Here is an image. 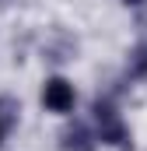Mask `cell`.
<instances>
[{"mask_svg": "<svg viewBox=\"0 0 147 151\" xmlns=\"http://www.w3.org/2000/svg\"><path fill=\"white\" fill-rule=\"evenodd\" d=\"M126 74H130V81H140V77H147V46H137V49L130 53Z\"/></svg>", "mask_w": 147, "mask_h": 151, "instance_id": "8992f818", "label": "cell"}, {"mask_svg": "<svg viewBox=\"0 0 147 151\" xmlns=\"http://www.w3.org/2000/svg\"><path fill=\"white\" fill-rule=\"evenodd\" d=\"M42 102H46V109H49V113H70L74 102H77L74 84L67 81V77H49V81H46V88H42Z\"/></svg>", "mask_w": 147, "mask_h": 151, "instance_id": "7a4b0ae2", "label": "cell"}, {"mask_svg": "<svg viewBox=\"0 0 147 151\" xmlns=\"http://www.w3.org/2000/svg\"><path fill=\"white\" fill-rule=\"evenodd\" d=\"M123 4H133V7H137V4H144V0H123Z\"/></svg>", "mask_w": 147, "mask_h": 151, "instance_id": "52a82bcc", "label": "cell"}, {"mask_svg": "<svg viewBox=\"0 0 147 151\" xmlns=\"http://www.w3.org/2000/svg\"><path fill=\"white\" fill-rule=\"evenodd\" d=\"M91 148H95V137L81 123H74L70 130L63 134V151H91Z\"/></svg>", "mask_w": 147, "mask_h": 151, "instance_id": "277c9868", "label": "cell"}, {"mask_svg": "<svg viewBox=\"0 0 147 151\" xmlns=\"http://www.w3.org/2000/svg\"><path fill=\"white\" fill-rule=\"evenodd\" d=\"M42 49H46L49 60H70L74 53H77V39H70L63 28H53L46 35V42H42Z\"/></svg>", "mask_w": 147, "mask_h": 151, "instance_id": "3957f363", "label": "cell"}, {"mask_svg": "<svg viewBox=\"0 0 147 151\" xmlns=\"http://www.w3.org/2000/svg\"><path fill=\"white\" fill-rule=\"evenodd\" d=\"M95 119H98V141L105 144H116L119 151H130L133 148V137H130V127L123 123V116L116 113L112 102H95Z\"/></svg>", "mask_w": 147, "mask_h": 151, "instance_id": "6da1fadb", "label": "cell"}, {"mask_svg": "<svg viewBox=\"0 0 147 151\" xmlns=\"http://www.w3.org/2000/svg\"><path fill=\"white\" fill-rule=\"evenodd\" d=\"M18 113H21L18 99L0 95V127H4V130H14V127H18Z\"/></svg>", "mask_w": 147, "mask_h": 151, "instance_id": "5b68a950", "label": "cell"}, {"mask_svg": "<svg viewBox=\"0 0 147 151\" xmlns=\"http://www.w3.org/2000/svg\"><path fill=\"white\" fill-rule=\"evenodd\" d=\"M0 137H4V127H0Z\"/></svg>", "mask_w": 147, "mask_h": 151, "instance_id": "ba28073f", "label": "cell"}]
</instances>
